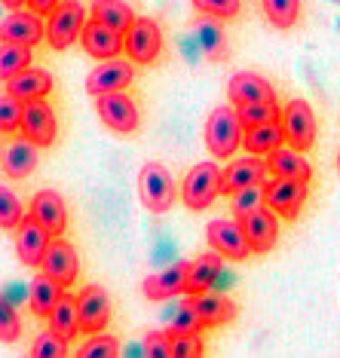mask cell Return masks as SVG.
<instances>
[{"instance_id":"cell-2","label":"cell","mask_w":340,"mask_h":358,"mask_svg":"<svg viewBox=\"0 0 340 358\" xmlns=\"http://www.w3.org/2000/svg\"><path fill=\"white\" fill-rule=\"evenodd\" d=\"M224 193V169L215 162H199L193 166L181 184V199L190 211H206Z\"/></svg>"},{"instance_id":"cell-6","label":"cell","mask_w":340,"mask_h":358,"mask_svg":"<svg viewBox=\"0 0 340 358\" xmlns=\"http://www.w3.org/2000/svg\"><path fill=\"white\" fill-rule=\"evenodd\" d=\"M206 239H208V245L215 251H221L227 260H246L248 255H255L239 217H233V221L230 217H218V221H212L206 227Z\"/></svg>"},{"instance_id":"cell-14","label":"cell","mask_w":340,"mask_h":358,"mask_svg":"<svg viewBox=\"0 0 340 358\" xmlns=\"http://www.w3.org/2000/svg\"><path fill=\"white\" fill-rule=\"evenodd\" d=\"M40 270L46 275H52L59 285L64 288H71V285L77 282V273H80V257L71 242H64L62 236H52L50 248H46L43 255V264H40Z\"/></svg>"},{"instance_id":"cell-20","label":"cell","mask_w":340,"mask_h":358,"mask_svg":"<svg viewBox=\"0 0 340 358\" xmlns=\"http://www.w3.org/2000/svg\"><path fill=\"white\" fill-rule=\"evenodd\" d=\"M267 172H270L267 157H255V153H248V157H242V159H233L230 166L224 169V193L227 196H233V193L242 190V187L264 181Z\"/></svg>"},{"instance_id":"cell-40","label":"cell","mask_w":340,"mask_h":358,"mask_svg":"<svg viewBox=\"0 0 340 358\" xmlns=\"http://www.w3.org/2000/svg\"><path fill=\"white\" fill-rule=\"evenodd\" d=\"M202 328H206V322H202V315L197 313V306H193V300L187 297L184 300V306L178 309V315H175V322L169 324V334H202Z\"/></svg>"},{"instance_id":"cell-38","label":"cell","mask_w":340,"mask_h":358,"mask_svg":"<svg viewBox=\"0 0 340 358\" xmlns=\"http://www.w3.org/2000/svg\"><path fill=\"white\" fill-rule=\"evenodd\" d=\"M22 217H25V211H22L19 196H15L10 187H0V227H3L6 233H15Z\"/></svg>"},{"instance_id":"cell-3","label":"cell","mask_w":340,"mask_h":358,"mask_svg":"<svg viewBox=\"0 0 340 358\" xmlns=\"http://www.w3.org/2000/svg\"><path fill=\"white\" fill-rule=\"evenodd\" d=\"M86 28V10L77 0H62L55 10L46 15V43L52 50H68L74 40L83 37Z\"/></svg>"},{"instance_id":"cell-28","label":"cell","mask_w":340,"mask_h":358,"mask_svg":"<svg viewBox=\"0 0 340 358\" xmlns=\"http://www.w3.org/2000/svg\"><path fill=\"white\" fill-rule=\"evenodd\" d=\"M64 291H68V288L55 282L52 275L40 273L37 279L31 282V294H28V306H31V313L40 315V319H50V313L55 309V303L62 300Z\"/></svg>"},{"instance_id":"cell-44","label":"cell","mask_w":340,"mask_h":358,"mask_svg":"<svg viewBox=\"0 0 340 358\" xmlns=\"http://www.w3.org/2000/svg\"><path fill=\"white\" fill-rule=\"evenodd\" d=\"M144 355L148 358H172V334L150 331L148 337H144Z\"/></svg>"},{"instance_id":"cell-31","label":"cell","mask_w":340,"mask_h":358,"mask_svg":"<svg viewBox=\"0 0 340 358\" xmlns=\"http://www.w3.org/2000/svg\"><path fill=\"white\" fill-rule=\"evenodd\" d=\"M50 328L55 334H62L64 340H74L80 331H83V322H80V303L77 297L62 294V300L55 303V309L50 313Z\"/></svg>"},{"instance_id":"cell-30","label":"cell","mask_w":340,"mask_h":358,"mask_svg":"<svg viewBox=\"0 0 340 358\" xmlns=\"http://www.w3.org/2000/svg\"><path fill=\"white\" fill-rule=\"evenodd\" d=\"M89 15H92V19H99L101 25L120 31V34H126V31L132 28V22H135L132 6L123 3V0H92Z\"/></svg>"},{"instance_id":"cell-9","label":"cell","mask_w":340,"mask_h":358,"mask_svg":"<svg viewBox=\"0 0 340 358\" xmlns=\"http://www.w3.org/2000/svg\"><path fill=\"white\" fill-rule=\"evenodd\" d=\"M135 77V62L132 59H104L99 62L92 71H89L86 77V92L89 95H108V92H120V89H126L132 83Z\"/></svg>"},{"instance_id":"cell-35","label":"cell","mask_w":340,"mask_h":358,"mask_svg":"<svg viewBox=\"0 0 340 358\" xmlns=\"http://www.w3.org/2000/svg\"><path fill=\"white\" fill-rule=\"evenodd\" d=\"M261 206H267V184L264 181L242 187V190H236L230 196L233 217H242V215H248V211H255V208H261Z\"/></svg>"},{"instance_id":"cell-13","label":"cell","mask_w":340,"mask_h":358,"mask_svg":"<svg viewBox=\"0 0 340 358\" xmlns=\"http://www.w3.org/2000/svg\"><path fill=\"white\" fill-rule=\"evenodd\" d=\"M46 37V15L28 10H10V15L0 25V40H10V43H25L37 46Z\"/></svg>"},{"instance_id":"cell-27","label":"cell","mask_w":340,"mask_h":358,"mask_svg":"<svg viewBox=\"0 0 340 358\" xmlns=\"http://www.w3.org/2000/svg\"><path fill=\"white\" fill-rule=\"evenodd\" d=\"M52 74L43 68H25L19 71L13 80H6V89L13 95H19L22 101H31V99H46L52 92Z\"/></svg>"},{"instance_id":"cell-12","label":"cell","mask_w":340,"mask_h":358,"mask_svg":"<svg viewBox=\"0 0 340 358\" xmlns=\"http://www.w3.org/2000/svg\"><path fill=\"white\" fill-rule=\"evenodd\" d=\"M306 181H295V178H276L267 181V206L276 211L285 221H295L301 215L304 202H306Z\"/></svg>"},{"instance_id":"cell-7","label":"cell","mask_w":340,"mask_h":358,"mask_svg":"<svg viewBox=\"0 0 340 358\" xmlns=\"http://www.w3.org/2000/svg\"><path fill=\"white\" fill-rule=\"evenodd\" d=\"M279 123L285 129V144H291V148L310 150L316 144V113L310 108V101L291 99L285 108H282Z\"/></svg>"},{"instance_id":"cell-42","label":"cell","mask_w":340,"mask_h":358,"mask_svg":"<svg viewBox=\"0 0 340 358\" xmlns=\"http://www.w3.org/2000/svg\"><path fill=\"white\" fill-rule=\"evenodd\" d=\"M202 352H206L202 334H172V358H199Z\"/></svg>"},{"instance_id":"cell-32","label":"cell","mask_w":340,"mask_h":358,"mask_svg":"<svg viewBox=\"0 0 340 358\" xmlns=\"http://www.w3.org/2000/svg\"><path fill=\"white\" fill-rule=\"evenodd\" d=\"M236 113H239L242 126L252 129V126H264V123H279L282 108L276 104V99H270V101H248V104H236Z\"/></svg>"},{"instance_id":"cell-39","label":"cell","mask_w":340,"mask_h":358,"mask_svg":"<svg viewBox=\"0 0 340 358\" xmlns=\"http://www.w3.org/2000/svg\"><path fill=\"white\" fill-rule=\"evenodd\" d=\"M77 355L80 358H113V355H120V343H117V337L99 331L77 349Z\"/></svg>"},{"instance_id":"cell-19","label":"cell","mask_w":340,"mask_h":358,"mask_svg":"<svg viewBox=\"0 0 340 358\" xmlns=\"http://www.w3.org/2000/svg\"><path fill=\"white\" fill-rule=\"evenodd\" d=\"M31 215L52 236H64V230H68V206H64L62 193L55 190H37L31 199Z\"/></svg>"},{"instance_id":"cell-25","label":"cell","mask_w":340,"mask_h":358,"mask_svg":"<svg viewBox=\"0 0 340 358\" xmlns=\"http://www.w3.org/2000/svg\"><path fill=\"white\" fill-rule=\"evenodd\" d=\"M224 270V255L221 251H206L197 260H190V273H187V294H202L212 291V285L218 282V275Z\"/></svg>"},{"instance_id":"cell-1","label":"cell","mask_w":340,"mask_h":358,"mask_svg":"<svg viewBox=\"0 0 340 358\" xmlns=\"http://www.w3.org/2000/svg\"><path fill=\"white\" fill-rule=\"evenodd\" d=\"M246 138V126H242L236 104L233 108H215L206 120V148L215 159H233L236 148H242Z\"/></svg>"},{"instance_id":"cell-22","label":"cell","mask_w":340,"mask_h":358,"mask_svg":"<svg viewBox=\"0 0 340 358\" xmlns=\"http://www.w3.org/2000/svg\"><path fill=\"white\" fill-rule=\"evenodd\" d=\"M37 144L31 138H13L3 150V175L13 178V181H22L37 169Z\"/></svg>"},{"instance_id":"cell-11","label":"cell","mask_w":340,"mask_h":358,"mask_svg":"<svg viewBox=\"0 0 340 358\" xmlns=\"http://www.w3.org/2000/svg\"><path fill=\"white\" fill-rule=\"evenodd\" d=\"M50 242H52V233L46 230L34 215H25L22 224L15 227V257L25 266L43 264V255H46V248H50Z\"/></svg>"},{"instance_id":"cell-45","label":"cell","mask_w":340,"mask_h":358,"mask_svg":"<svg viewBox=\"0 0 340 358\" xmlns=\"http://www.w3.org/2000/svg\"><path fill=\"white\" fill-rule=\"evenodd\" d=\"M59 3H62V0H28V6H31L34 13H40V15H50Z\"/></svg>"},{"instance_id":"cell-37","label":"cell","mask_w":340,"mask_h":358,"mask_svg":"<svg viewBox=\"0 0 340 358\" xmlns=\"http://www.w3.org/2000/svg\"><path fill=\"white\" fill-rule=\"evenodd\" d=\"M31 355L34 358H64L68 355V340L50 328V331H43V334H37L34 337V343H31Z\"/></svg>"},{"instance_id":"cell-24","label":"cell","mask_w":340,"mask_h":358,"mask_svg":"<svg viewBox=\"0 0 340 358\" xmlns=\"http://www.w3.org/2000/svg\"><path fill=\"white\" fill-rule=\"evenodd\" d=\"M267 166L276 178H295V181H313V166L304 159V150L297 148H276L267 157Z\"/></svg>"},{"instance_id":"cell-43","label":"cell","mask_w":340,"mask_h":358,"mask_svg":"<svg viewBox=\"0 0 340 358\" xmlns=\"http://www.w3.org/2000/svg\"><path fill=\"white\" fill-rule=\"evenodd\" d=\"M19 334H22L19 313H15V306L10 300H3V303H0V340H3V343H15Z\"/></svg>"},{"instance_id":"cell-18","label":"cell","mask_w":340,"mask_h":358,"mask_svg":"<svg viewBox=\"0 0 340 358\" xmlns=\"http://www.w3.org/2000/svg\"><path fill=\"white\" fill-rule=\"evenodd\" d=\"M187 273H190V264L181 260V264H172L169 270L163 273H153L141 282V291L148 300H169V297H178V294H187Z\"/></svg>"},{"instance_id":"cell-17","label":"cell","mask_w":340,"mask_h":358,"mask_svg":"<svg viewBox=\"0 0 340 358\" xmlns=\"http://www.w3.org/2000/svg\"><path fill=\"white\" fill-rule=\"evenodd\" d=\"M80 46L86 50V55L104 62V59H117L120 52H126V37L120 31L101 25L99 19H89L83 28V37H80Z\"/></svg>"},{"instance_id":"cell-47","label":"cell","mask_w":340,"mask_h":358,"mask_svg":"<svg viewBox=\"0 0 340 358\" xmlns=\"http://www.w3.org/2000/svg\"><path fill=\"white\" fill-rule=\"evenodd\" d=\"M337 172H340V150H337Z\"/></svg>"},{"instance_id":"cell-36","label":"cell","mask_w":340,"mask_h":358,"mask_svg":"<svg viewBox=\"0 0 340 358\" xmlns=\"http://www.w3.org/2000/svg\"><path fill=\"white\" fill-rule=\"evenodd\" d=\"M22 110H25V101L19 95H13L10 89H3V99H0V132L13 135L22 129Z\"/></svg>"},{"instance_id":"cell-5","label":"cell","mask_w":340,"mask_h":358,"mask_svg":"<svg viewBox=\"0 0 340 358\" xmlns=\"http://www.w3.org/2000/svg\"><path fill=\"white\" fill-rule=\"evenodd\" d=\"M95 110H99L101 123L117 135H132L139 132V123H141V113L135 108V101L120 89V92H108V95H99L95 99Z\"/></svg>"},{"instance_id":"cell-41","label":"cell","mask_w":340,"mask_h":358,"mask_svg":"<svg viewBox=\"0 0 340 358\" xmlns=\"http://www.w3.org/2000/svg\"><path fill=\"white\" fill-rule=\"evenodd\" d=\"M193 10L215 15V19H221V22H230V19L239 15L242 0H193Z\"/></svg>"},{"instance_id":"cell-46","label":"cell","mask_w":340,"mask_h":358,"mask_svg":"<svg viewBox=\"0 0 340 358\" xmlns=\"http://www.w3.org/2000/svg\"><path fill=\"white\" fill-rule=\"evenodd\" d=\"M6 10H22V6H28V0H3Z\"/></svg>"},{"instance_id":"cell-10","label":"cell","mask_w":340,"mask_h":358,"mask_svg":"<svg viewBox=\"0 0 340 358\" xmlns=\"http://www.w3.org/2000/svg\"><path fill=\"white\" fill-rule=\"evenodd\" d=\"M25 138L37 144V148H52L55 135H59V123H55V110L50 108L46 99H31L25 101V110H22V129Z\"/></svg>"},{"instance_id":"cell-8","label":"cell","mask_w":340,"mask_h":358,"mask_svg":"<svg viewBox=\"0 0 340 358\" xmlns=\"http://www.w3.org/2000/svg\"><path fill=\"white\" fill-rule=\"evenodd\" d=\"M123 37H126V55L135 64H153L160 50H163V31H160V22L148 19V15L135 19L132 28H129Z\"/></svg>"},{"instance_id":"cell-26","label":"cell","mask_w":340,"mask_h":358,"mask_svg":"<svg viewBox=\"0 0 340 358\" xmlns=\"http://www.w3.org/2000/svg\"><path fill=\"white\" fill-rule=\"evenodd\" d=\"M197 306V313L202 315L206 328H218V324H227L236 319V303L224 294H215V291H202V294H187Z\"/></svg>"},{"instance_id":"cell-15","label":"cell","mask_w":340,"mask_h":358,"mask_svg":"<svg viewBox=\"0 0 340 358\" xmlns=\"http://www.w3.org/2000/svg\"><path fill=\"white\" fill-rule=\"evenodd\" d=\"M80 303V322H83L86 334H99L108 328L113 303H111V291L101 288V285H86L77 297Z\"/></svg>"},{"instance_id":"cell-29","label":"cell","mask_w":340,"mask_h":358,"mask_svg":"<svg viewBox=\"0 0 340 358\" xmlns=\"http://www.w3.org/2000/svg\"><path fill=\"white\" fill-rule=\"evenodd\" d=\"M282 144H285V129H282V123L252 126V129H246V138H242V148L248 153H255V157H270Z\"/></svg>"},{"instance_id":"cell-34","label":"cell","mask_w":340,"mask_h":358,"mask_svg":"<svg viewBox=\"0 0 340 358\" xmlns=\"http://www.w3.org/2000/svg\"><path fill=\"white\" fill-rule=\"evenodd\" d=\"M25 68H31V46L3 40V46H0V77H3V83Z\"/></svg>"},{"instance_id":"cell-4","label":"cell","mask_w":340,"mask_h":358,"mask_svg":"<svg viewBox=\"0 0 340 358\" xmlns=\"http://www.w3.org/2000/svg\"><path fill=\"white\" fill-rule=\"evenodd\" d=\"M139 196L144 202V208L153 211V215H166V211L175 206L178 190H175V181H172V175H169L166 166H160V162H148V166H141V172H139Z\"/></svg>"},{"instance_id":"cell-23","label":"cell","mask_w":340,"mask_h":358,"mask_svg":"<svg viewBox=\"0 0 340 358\" xmlns=\"http://www.w3.org/2000/svg\"><path fill=\"white\" fill-rule=\"evenodd\" d=\"M193 34H197V43H199V50L208 62H224L227 59V37H224L221 19L199 13L197 19H193Z\"/></svg>"},{"instance_id":"cell-33","label":"cell","mask_w":340,"mask_h":358,"mask_svg":"<svg viewBox=\"0 0 340 358\" xmlns=\"http://www.w3.org/2000/svg\"><path fill=\"white\" fill-rule=\"evenodd\" d=\"M261 6L267 22L279 31L295 28V22L301 19V0H261Z\"/></svg>"},{"instance_id":"cell-21","label":"cell","mask_w":340,"mask_h":358,"mask_svg":"<svg viewBox=\"0 0 340 358\" xmlns=\"http://www.w3.org/2000/svg\"><path fill=\"white\" fill-rule=\"evenodd\" d=\"M227 95H230L233 104H248V101H270L276 99V89H273L270 80H264L255 71H239V74L230 77L227 83Z\"/></svg>"},{"instance_id":"cell-16","label":"cell","mask_w":340,"mask_h":358,"mask_svg":"<svg viewBox=\"0 0 340 358\" xmlns=\"http://www.w3.org/2000/svg\"><path fill=\"white\" fill-rule=\"evenodd\" d=\"M242 227H246V236L252 242V251L255 255H267L279 239V215L273 211L270 206H261L248 215L239 217Z\"/></svg>"}]
</instances>
